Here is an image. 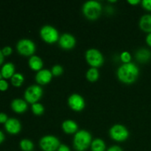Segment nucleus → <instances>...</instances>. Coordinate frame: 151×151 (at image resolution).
Instances as JSON below:
<instances>
[{"mask_svg": "<svg viewBox=\"0 0 151 151\" xmlns=\"http://www.w3.org/2000/svg\"><path fill=\"white\" fill-rule=\"evenodd\" d=\"M2 79V76H1V72H0V80Z\"/></svg>", "mask_w": 151, "mask_h": 151, "instance_id": "nucleus-37", "label": "nucleus"}, {"mask_svg": "<svg viewBox=\"0 0 151 151\" xmlns=\"http://www.w3.org/2000/svg\"><path fill=\"white\" fill-rule=\"evenodd\" d=\"M20 148L23 151H32L34 148V144L31 140L24 139L19 143Z\"/></svg>", "mask_w": 151, "mask_h": 151, "instance_id": "nucleus-23", "label": "nucleus"}, {"mask_svg": "<svg viewBox=\"0 0 151 151\" xmlns=\"http://www.w3.org/2000/svg\"><path fill=\"white\" fill-rule=\"evenodd\" d=\"M68 105L75 111H81L85 108L86 103L83 97L79 94H72L68 98Z\"/></svg>", "mask_w": 151, "mask_h": 151, "instance_id": "nucleus-10", "label": "nucleus"}, {"mask_svg": "<svg viewBox=\"0 0 151 151\" xmlns=\"http://www.w3.org/2000/svg\"><path fill=\"white\" fill-rule=\"evenodd\" d=\"M120 59L124 63H130L131 60V55L128 52H122L120 55Z\"/></svg>", "mask_w": 151, "mask_h": 151, "instance_id": "nucleus-26", "label": "nucleus"}, {"mask_svg": "<svg viewBox=\"0 0 151 151\" xmlns=\"http://www.w3.org/2000/svg\"><path fill=\"white\" fill-rule=\"evenodd\" d=\"M141 4L145 10L151 11V0H143L141 1Z\"/></svg>", "mask_w": 151, "mask_h": 151, "instance_id": "nucleus-28", "label": "nucleus"}, {"mask_svg": "<svg viewBox=\"0 0 151 151\" xmlns=\"http://www.w3.org/2000/svg\"><path fill=\"white\" fill-rule=\"evenodd\" d=\"M4 139H5V136H4V133L0 130V144H1L4 142Z\"/></svg>", "mask_w": 151, "mask_h": 151, "instance_id": "nucleus-35", "label": "nucleus"}, {"mask_svg": "<svg viewBox=\"0 0 151 151\" xmlns=\"http://www.w3.org/2000/svg\"><path fill=\"white\" fill-rule=\"evenodd\" d=\"M83 13L89 20H96L100 16L102 5L99 1L91 0L84 3L83 6Z\"/></svg>", "mask_w": 151, "mask_h": 151, "instance_id": "nucleus-3", "label": "nucleus"}, {"mask_svg": "<svg viewBox=\"0 0 151 151\" xmlns=\"http://www.w3.org/2000/svg\"><path fill=\"white\" fill-rule=\"evenodd\" d=\"M4 128L9 134H17L22 129V124L20 121L16 118H8L7 122L4 123Z\"/></svg>", "mask_w": 151, "mask_h": 151, "instance_id": "nucleus-12", "label": "nucleus"}, {"mask_svg": "<svg viewBox=\"0 0 151 151\" xmlns=\"http://www.w3.org/2000/svg\"><path fill=\"white\" fill-rule=\"evenodd\" d=\"M107 151H123V150H122V149L119 146L114 145L109 147V148L107 150Z\"/></svg>", "mask_w": 151, "mask_h": 151, "instance_id": "nucleus-32", "label": "nucleus"}, {"mask_svg": "<svg viewBox=\"0 0 151 151\" xmlns=\"http://www.w3.org/2000/svg\"><path fill=\"white\" fill-rule=\"evenodd\" d=\"M62 129L66 134H76L78 132V124L73 120L67 119L62 123Z\"/></svg>", "mask_w": 151, "mask_h": 151, "instance_id": "nucleus-17", "label": "nucleus"}, {"mask_svg": "<svg viewBox=\"0 0 151 151\" xmlns=\"http://www.w3.org/2000/svg\"><path fill=\"white\" fill-rule=\"evenodd\" d=\"M86 61L92 67L97 68L101 66L104 63L103 54L97 49H89L86 52Z\"/></svg>", "mask_w": 151, "mask_h": 151, "instance_id": "nucleus-5", "label": "nucleus"}, {"mask_svg": "<svg viewBox=\"0 0 151 151\" xmlns=\"http://www.w3.org/2000/svg\"><path fill=\"white\" fill-rule=\"evenodd\" d=\"M136 58L140 63H146L151 59V52L145 48H142L136 52Z\"/></svg>", "mask_w": 151, "mask_h": 151, "instance_id": "nucleus-16", "label": "nucleus"}, {"mask_svg": "<svg viewBox=\"0 0 151 151\" xmlns=\"http://www.w3.org/2000/svg\"><path fill=\"white\" fill-rule=\"evenodd\" d=\"M128 2L132 5H137V4L141 3V1L140 0H128Z\"/></svg>", "mask_w": 151, "mask_h": 151, "instance_id": "nucleus-34", "label": "nucleus"}, {"mask_svg": "<svg viewBox=\"0 0 151 151\" xmlns=\"http://www.w3.org/2000/svg\"><path fill=\"white\" fill-rule=\"evenodd\" d=\"M52 74L49 69H41L37 72L35 75V81L40 85H46L51 81Z\"/></svg>", "mask_w": 151, "mask_h": 151, "instance_id": "nucleus-13", "label": "nucleus"}, {"mask_svg": "<svg viewBox=\"0 0 151 151\" xmlns=\"http://www.w3.org/2000/svg\"><path fill=\"white\" fill-rule=\"evenodd\" d=\"M1 51H2L3 55H4V56H8V55H10L12 54L13 50H12V48L10 47V46H6V47H3V49L1 50Z\"/></svg>", "mask_w": 151, "mask_h": 151, "instance_id": "nucleus-29", "label": "nucleus"}, {"mask_svg": "<svg viewBox=\"0 0 151 151\" xmlns=\"http://www.w3.org/2000/svg\"><path fill=\"white\" fill-rule=\"evenodd\" d=\"M4 55H3L2 51H1V50H0V65L2 64L3 62H4Z\"/></svg>", "mask_w": 151, "mask_h": 151, "instance_id": "nucleus-36", "label": "nucleus"}, {"mask_svg": "<svg viewBox=\"0 0 151 151\" xmlns=\"http://www.w3.org/2000/svg\"><path fill=\"white\" fill-rule=\"evenodd\" d=\"M8 119V116L4 112H0V123H5Z\"/></svg>", "mask_w": 151, "mask_h": 151, "instance_id": "nucleus-30", "label": "nucleus"}, {"mask_svg": "<svg viewBox=\"0 0 151 151\" xmlns=\"http://www.w3.org/2000/svg\"><path fill=\"white\" fill-rule=\"evenodd\" d=\"M16 49L22 55L32 56L35 52V44L32 40L24 38L18 41Z\"/></svg>", "mask_w": 151, "mask_h": 151, "instance_id": "nucleus-6", "label": "nucleus"}, {"mask_svg": "<svg viewBox=\"0 0 151 151\" xmlns=\"http://www.w3.org/2000/svg\"><path fill=\"white\" fill-rule=\"evenodd\" d=\"M139 27L144 32H151V14H145L141 17L139 20Z\"/></svg>", "mask_w": 151, "mask_h": 151, "instance_id": "nucleus-18", "label": "nucleus"}, {"mask_svg": "<svg viewBox=\"0 0 151 151\" xmlns=\"http://www.w3.org/2000/svg\"><path fill=\"white\" fill-rule=\"evenodd\" d=\"M31 109H32V113L35 115H41L43 114V113L44 112V108L42 104L39 103H34V104L32 105V107H31Z\"/></svg>", "mask_w": 151, "mask_h": 151, "instance_id": "nucleus-24", "label": "nucleus"}, {"mask_svg": "<svg viewBox=\"0 0 151 151\" xmlns=\"http://www.w3.org/2000/svg\"><path fill=\"white\" fill-rule=\"evenodd\" d=\"M106 143L101 139H94L91 142V151H105L106 150Z\"/></svg>", "mask_w": 151, "mask_h": 151, "instance_id": "nucleus-20", "label": "nucleus"}, {"mask_svg": "<svg viewBox=\"0 0 151 151\" xmlns=\"http://www.w3.org/2000/svg\"><path fill=\"white\" fill-rule=\"evenodd\" d=\"M58 43L63 50H71L76 44V39L72 34L64 33L59 38Z\"/></svg>", "mask_w": 151, "mask_h": 151, "instance_id": "nucleus-11", "label": "nucleus"}, {"mask_svg": "<svg viewBox=\"0 0 151 151\" xmlns=\"http://www.w3.org/2000/svg\"><path fill=\"white\" fill-rule=\"evenodd\" d=\"M139 69L134 63H123L117 69V77L121 82L131 84L138 78Z\"/></svg>", "mask_w": 151, "mask_h": 151, "instance_id": "nucleus-1", "label": "nucleus"}, {"mask_svg": "<svg viewBox=\"0 0 151 151\" xmlns=\"http://www.w3.org/2000/svg\"><path fill=\"white\" fill-rule=\"evenodd\" d=\"M9 87V84L7 81L5 79H1L0 80V91H4L7 90Z\"/></svg>", "mask_w": 151, "mask_h": 151, "instance_id": "nucleus-27", "label": "nucleus"}, {"mask_svg": "<svg viewBox=\"0 0 151 151\" xmlns=\"http://www.w3.org/2000/svg\"><path fill=\"white\" fill-rule=\"evenodd\" d=\"M11 83L13 84L14 86L19 87L23 84L24 81V75L21 73H15L13 75L11 78Z\"/></svg>", "mask_w": 151, "mask_h": 151, "instance_id": "nucleus-22", "label": "nucleus"}, {"mask_svg": "<svg viewBox=\"0 0 151 151\" xmlns=\"http://www.w3.org/2000/svg\"><path fill=\"white\" fill-rule=\"evenodd\" d=\"M43 94V89L40 86L32 85L27 87L24 91V99L26 102L34 104L38 103Z\"/></svg>", "mask_w": 151, "mask_h": 151, "instance_id": "nucleus-7", "label": "nucleus"}, {"mask_svg": "<svg viewBox=\"0 0 151 151\" xmlns=\"http://www.w3.org/2000/svg\"><path fill=\"white\" fill-rule=\"evenodd\" d=\"M1 76L4 79L11 78L13 75L15 74V66L11 62H7L3 64L1 69Z\"/></svg>", "mask_w": 151, "mask_h": 151, "instance_id": "nucleus-15", "label": "nucleus"}, {"mask_svg": "<svg viewBox=\"0 0 151 151\" xmlns=\"http://www.w3.org/2000/svg\"><path fill=\"white\" fill-rule=\"evenodd\" d=\"M39 145L43 151H56L60 144V141L56 137L47 135L40 139Z\"/></svg>", "mask_w": 151, "mask_h": 151, "instance_id": "nucleus-9", "label": "nucleus"}, {"mask_svg": "<svg viewBox=\"0 0 151 151\" xmlns=\"http://www.w3.org/2000/svg\"><path fill=\"white\" fill-rule=\"evenodd\" d=\"M109 134L112 139L116 142L125 141L129 137V131L124 125L116 124L109 130Z\"/></svg>", "mask_w": 151, "mask_h": 151, "instance_id": "nucleus-8", "label": "nucleus"}, {"mask_svg": "<svg viewBox=\"0 0 151 151\" xmlns=\"http://www.w3.org/2000/svg\"><path fill=\"white\" fill-rule=\"evenodd\" d=\"M10 106H11L12 110L17 114L24 113L27 110V103L23 99H14L12 100Z\"/></svg>", "mask_w": 151, "mask_h": 151, "instance_id": "nucleus-14", "label": "nucleus"}, {"mask_svg": "<svg viewBox=\"0 0 151 151\" xmlns=\"http://www.w3.org/2000/svg\"><path fill=\"white\" fill-rule=\"evenodd\" d=\"M99 76H100V74L97 68H90L86 72V78L90 82H95L98 80Z\"/></svg>", "mask_w": 151, "mask_h": 151, "instance_id": "nucleus-21", "label": "nucleus"}, {"mask_svg": "<svg viewBox=\"0 0 151 151\" xmlns=\"http://www.w3.org/2000/svg\"><path fill=\"white\" fill-rule=\"evenodd\" d=\"M146 43L149 47H151V32L147 34V37H146Z\"/></svg>", "mask_w": 151, "mask_h": 151, "instance_id": "nucleus-33", "label": "nucleus"}, {"mask_svg": "<svg viewBox=\"0 0 151 151\" xmlns=\"http://www.w3.org/2000/svg\"><path fill=\"white\" fill-rule=\"evenodd\" d=\"M91 134L86 130H81L75 134L73 145L77 151H86L91 146Z\"/></svg>", "mask_w": 151, "mask_h": 151, "instance_id": "nucleus-2", "label": "nucleus"}, {"mask_svg": "<svg viewBox=\"0 0 151 151\" xmlns=\"http://www.w3.org/2000/svg\"><path fill=\"white\" fill-rule=\"evenodd\" d=\"M41 38L48 44H54L59 40V32L54 27L51 25H45L40 30Z\"/></svg>", "mask_w": 151, "mask_h": 151, "instance_id": "nucleus-4", "label": "nucleus"}, {"mask_svg": "<svg viewBox=\"0 0 151 151\" xmlns=\"http://www.w3.org/2000/svg\"><path fill=\"white\" fill-rule=\"evenodd\" d=\"M29 68L34 71H40L42 69L43 67V61L42 59L37 55L31 56L30 58L28 61Z\"/></svg>", "mask_w": 151, "mask_h": 151, "instance_id": "nucleus-19", "label": "nucleus"}, {"mask_svg": "<svg viewBox=\"0 0 151 151\" xmlns=\"http://www.w3.org/2000/svg\"><path fill=\"white\" fill-rule=\"evenodd\" d=\"M51 72L53 76H60L63 72V69L60 65L56 64L52 68Z\"/></svg>", "mask_w": 151, "mask_h": 151, "instance_id": "nucleus-25", "label": "nucleus"}, {"mask_svg": "<svg viewBox=\"0 0 151 151\" xmlns=\"http://www.w3.org/2000/svg\"><path fill=\"white\" fill-rule=\"evenodd\" d=\"M57 151H71L70 148L66 145H60Z\"/></svg>", "mask_w": 151, "mask_h": 151, "instance_id": "nucleus-31", "label": "nucleus"}]
</instances>
